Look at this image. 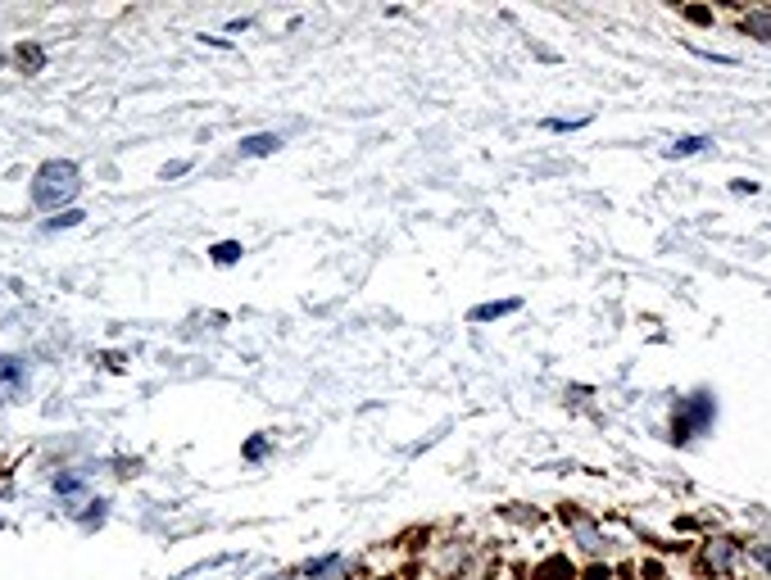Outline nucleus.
Listing matches in <instances>:
<instances>
[{"label":"nucleus","instance_id":"obj_16","mask_svg":"<svg viewBox=\"0 0 771 580\" xmlns=\"http://www.w3.org/2000/svg\"><path fill=\"white\" fill-rule=\"evenodd\" d=\"M82 490H86V477H77V472H59L55 477V495L59 499H77Z\"/></svg>","mask_w":771,"mask_h":580},{"label":"nucleus","instance_id":"obj_2","mask_svg":"<svg viewBox=\"0 0 771 580\" xmlns=\"http://www.w3.org/2000/svg\"><path fill=\"white\" fill-rule=\"evenodd\" d=\"M695 571L704 580H722V576H744L749 571V540L731 535V531H713L695 544Z\"/></svg>","mask_w":771,"mask_h":580},{"label":"nucleus","instance_id":"obj_23","mask_svg":"<svg viewBox=\"0 0 771 580\" xmlns=\"http://www.w3.org/2000/svg\"><path fill=\"white\" fill-rule=\"evenodd\" d=\"M264 580H300V571H273V576H264Z\"/></svg>","mask_w":771,"mask_h":580},{"label":"nucleus","instance_id":"obj_26","mask_svg":"<svg viewBox=\"0 0 771 580\" xmlns=\"http://www.w3.org/2000/svg\"><path fill=\"white\" fill-rule=\"evenodd\" d=\"M390 580H404V576H390Z\"/></svg>","mask_w":771,"mask_h":580},{"label":"nucleus","instance_id":"obj_1","mask_svg":"<svg viewBox=\"0 0 771 580\" xmlns=\"http://www.w3.org/2000/svg\"><path fill=\"white\" fill-rule=\"evenodd\" d=\"M477 535L472 531H459V526H445V531H431L426 540H422V549H417V571L426 576V580H454L463 567H468V558L477 553Z\"/></svg>","mask_w":771,"mask_h":580},{"label":"nucleus","instance_id":"obj_7","mask_svg":"<svg viewBox=\"0 0 771 580\" xmlns=\"http://www.w3.org/2000/svg\"><path fill=\"white\" fill-rule=\"evenodd\" d=\"M282 150V137L277 132H255V137H241V159H268Z\"/></svg>","mask_w":771,"mask_h":580},{"label":"nucleus","instance_id":"obj_21","mask_svg":"<svg viewBox=\"0 0 771 580\" xmlns=\"http://www.w3.org/2000/svg\"><path fill=\"white\" fill-rule=\"evenodd\" d=\"M686 19H695V23H713V10H681Z\"/></svg>","mask_w":771,"mask_h":580},{"label":"nucleus","instance_id":"obj_18","mask_svg":"<svg viewBox=\"0 0 771 580\" xmlns=\"http://www.w3.org/2000/svg\"><path fill=\"white\" fill-rule=\"evenodd\" d=\"M86 213L82 209H64V213H55V218H46V231H59V227H77Z\"/></svg>","mask_w":771,"mask_h":580},{"label":"nucleus","instance_id":"obj_5","mask_svg":"<svg viewBox=\"0 0 771 580\" xmlns=\"http://www.w3.org/2000/svg\"><path fill=\"white\" fill-rule=\"evenodd\" d=\"M713 422H717V399L708 390H695V395L677 399V408H672V435L668 440L672 444H690L704 431H713Z\"/></svg>","mask_w":771,"mask_h":580},{"label":"nucleus","instance_id":"obj_14","mask_svg":"<svg viewBox=\"0 0 771 580\" xmlns=\"http://www.w3.org/2000/svg\"><path fill=\"white\" fill-rule=\"evenodd\" d=\"M241 254H246V250H241V241H218V245L209 250V259H213L218 268H232V263H241Z\"/></svg>","mask_w":771,"mask_h":580},{"label":"nucleus","instance_id":"obj_3","mask_svg":"<svg viewBox=\"0 0 771 580\" xmlns=\"http://www.w3.org/2000/svg\"><path fill=\"white\" fill-rule=\"evenodd\" d=\"M77 191H82V173H77L68 159H50V164H41L37 177H32V204H37V209H50V213H64L68 200H73Z\"/></svg>","mask_w":771,"mask_h":580},{"label":"nucleus","instance_id":"obj_4","mask_svg":"<svg viewBox=\"0 0 771 580\" xmlns=\"http://www.w3.org/2000/svg\"><path fill=\"white\" fill-rule=\"evenodd\" d=\"M559 522L568 526V544L581 553V562H613V535H608V526L595 513L563 508Z\"/></svg>","mask_w":771,"mask_h":580},{"label":"nucleus","instance_id":"obj_10","mask_svg":"<svg viewBox=\"0 0 771 580\" xmlns=\"http://www.w3.org/2000/svg\"><path fill=\"white\" fill-rule=\"evenodd\" d=\"M499 513H504V522H513V526H522V531L544 526V513H535V508H526V504H508V508H499Z\"/></svg>","mask_w":771,"mask_h":580},{"label":"nucleus","instance_id":"obj_8","mask_svg":"<svg viewBox=\"0 0 771 580\" xmlns=\"http://www.w3.org/2000/svg\"><path fill=\"white\" fill-rule=\"evenodd\" d=\"M28 386V368H23V359H0V399L5 395H14V390H23Z\"/></svg>","mask_w":771,"mask_h":580},{"label":"nucleus","instance_id":"obj_6","mask_svg":"<svg viewBox=\"0 0 771 580\" xmlns=\"http://www.w3.org/2000/svg\"><path fill=\"white\" fill-rule=\"evenodd\" d=\"M295 571H300V580H354V576H363L359 558H350V553H341V549L318 553V558L300 562Z\"/></svg>","mask_w":771,"mask_h":580},{"label":"nucleus","instance_id":"obj_17","mask_svg":"<svg viewBox=\"0 0 771 580\" xmlns=\"http://www.w3.org/2000/svg\"><path fill=\"white\" fill-rule=\"evenodd\" d=\"M268 449H273V435H255V440L241 449V458H246V462H264V458H268Z\"/></svg>","mask_w":771,"mask_h":580},{"label":"nucleus","instance_id":"obj_22","mask_svg":"<svg viewBox=\"0 0 771 580\" xmlns=\"http://www.w3.org/2000/svg\"><path fill=\"white\" fill-rule=\"evenodd\" d=\"M186 168H191V164H186V159H177V164H168V168H164V177H182Z\"/></svg>","mask_w":771,"mask_h":580},{"label":"nucleus","instance_id":"obj_24","mask_svg":"<svg viewBox=\"0 0 771 580\" xmlns=\"http://www.w3.org/2000/svg\"><path fill=\"white\" fill-rule=\"evenodd\" d=\"M722 580H744V576H722Z\"/></svg>","mask_w":771,"mask_h":580},{"label":"nucleus","instance_id":"obj_13","mask_svg":"<svg viewBox=\"0 0 771 580\" xmlns=\"http://www.w3.org/2000/svg\"><path fill=\"white\" fill-rule=\"evenodd\" d=\"M749 567L771 580V540H749Z\"/></svg>","mask_w":771,"mask_h":580},{"label":"nucleus","instance_id":"obj_20","mask_svg":"<svg viewBox=\"0 0 771 580\" xmlns=\"http://www.w3.org/2000/svg\"><path fill=\"white\" fill-rule=\"evenodd\" d=\"M731 191H735V195H753V191H758V182H749V177H740V182H731Z\"/></svg>","mask_w":771,"mask_h":580},{"label":"nucleus","instance_id":"obj_11","mask_svg":"<svg viewBox=\"0 0 771 580\" xmlns=\"http://www.w3.org/2000/svg\"><path fill=\"white\" fill-rule=\"evenodd\" d=\"M713 141L708 137H677L672 146H668V159H690V155H704Z\"/></svg>","mask_w":771,"mask_h":580},{"label":"nucleus","instance_id":"obj_15","mask_svg":"<svg viewBox=\"0 0 771 580\" xmlns=\"http://www.w3.org/2000/svg\"><path fill=\"white\" fill-rule=\"evenodd\" d=\"M14 59H19L23 73H41V68H46V50H41V46H19Z\"/></svg>","mask_w":771,"mask_h":580},{"label":"nucleus","instance_id":"obj_19","mask_svg":"<svg viewBox=\"0 0 771 580\" xmlns=\"http://www.w3.org/2000/svg\"><path fill=\"white\" fill-rule=\"evenodd\" d=\"M586 123H590V119H544L540 128H544V132H577V128H586Z\"/></svg>","mask_w":771,"mask_h":580},{"label":"nucleus","instance_id":"obj_12","mask_svg":"<svg viewBox=\"0 0 771 580\" xmlns=\"http://www.w3.org/2000/svg\"><path fill=\"white\" fill-rule=\"evenodd\" d=\"M740 23H744L758 41H771V10H749V14H740Z\"/></svg>","mask_w":771,"mask_h":580},{"label":"nucleus","instance_id":"obj_9","mask_svg":"<svg viewBox=\"0 0 771 580\" xmlns=\"http://www.w3.org/2000/svg\"><path fill=\"white\" fill-rule=\"evenodd\" d=\"M517 308H522V299H490V304H477L468 313V322H499V317H508Z\"/></svg>","mask_w":771,"mask_h":580},{"label":"nucleus","instance_id":"obj_25","mask_svg":"<svg viewBox=\"0 0 771 580\" xmlns=\"http://www.w3.org/2000/svg\"><path fill=\"white\" fill-rule=\"evenodd\" d=\"M672 580H686V576H672Z\"/></svg>","mask_w":771,"mask_h":580}]
</instances>
